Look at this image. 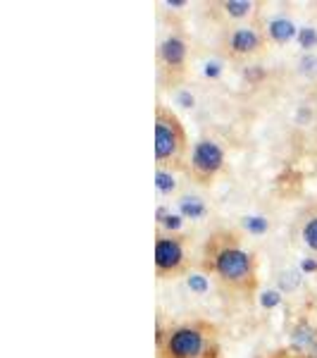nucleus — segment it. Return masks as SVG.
I'll return each mask as SVG.
<instances>
[{"label":"nucleus","instance_id":"nucleus-20","mask_svg":"<svg viewBox=\"0 0 317 358\" xmlns=\"http://www.w3.org/2000/svg\"><path fill=\"white\" fill-rule=\"evenodd\" d=\"M189 3H184V0H167L165 8H186Z\"/></svg>","mask_w":317,"mask_h":358},{"label":"nucleus","instance_id":"nucleus-9","mask_svg":"<svg viewBox=\"0 0 317 358\" xmlns=\"http://www.w3.org/2000/svg\"><path fill=\"white\" fill-rule=\"evenodd\" d=\"M298 239L308 251L317 253V203L305 208V213L298 217Z\"/></svg>","mask_w":317,"mask_h":358},{"label":"nucleus","instance_id":"nucleus-8","mask_svg":"<svg viewBox=\"0 0 317 358\" xmlns=\"http://www.w3.org/2000/svg\"><path fill=\"white\" fill-rule=\"evenodd\" d=\"M263 31H265V36H267L270 43L286 45V43H291L293 38H298V31H301V29L296 27V22H293L291 17L274 15L267 20V24H265Z\"/></svg>","mask_w":317,"mask_h":358},{"label":"nucleus","instance_id":"nucleus-2","mask_svg":"<svg viewBox=\"0 0 317 358\" xmlns=\"http://www.w3.org/2000/svg\"><path fill=\"white\" fill-rule=\"evenodd\" d=\"M158 358H222L220 334L212 322H177L158 337Z\"/></svg>","mask_w":317,"mask_h":358},{"label":"nucleus","instance_id":"nucleus-11","mask_svg":"<svg viewBox=\"0 0 317 358\" xmlns=\"http://www.w3.org/2000/svg\"><path fill=\"white\" fill-rule=\"evenodd\" d=\"M177 210H179V215L184 217V220H203V217L207 215L205 201L200 199V196H193V194L179 196V201H177Z\"/></svg>","mask_w":317,"mask_h":358},{"label":"nucleus","instance_id":"nucleus-7","mask_svg":"<svg viewBox=\"0 0 317 358\" xmlns=\"http://www.w3.org/2000/svg\"><path fill=\"white\" fill-rule=\"evenodd\" d=\"M189 65V43L184 41L179 34H170L158 45V67L160 77L165 82L175 84L186 74Z\"/></svg>","mask_w":317,"mask_h":358},{"label":"nucleus","instance_id":"nucleus-16","mask_svg":"<svg viewBox=\"0 0 317 358\" xmlns=\"http://www.w3.org/2000/svg\"><path fill=\"white\" fill-rule=\"evenodd\" d=\"M298 72L305 74V77H317V55L305 53L301 60H298Z\"/></svg>","mask_w":317,"mask_h":358},{"label":"nucleus","instance_id":"nucleus-14","mask_svg":"<svg viewBox=\"0 0 317 358\" xmlns=\"http://www.w3.org/2000/svg\"><path fill=\"white\" fill-rule=\"evenodd\" d=\"M186 285H189V289L196 292V294H205L207 289H210V277H207V275L189 273L186 275Z\"/></svg>","mask_w":317,"mask_h":358},{"label":"nucleus","instance_id":"nucleus-15","mask_svg":"<svg viewBox=\"0 0 317 358\" xmlns=\"http://www.w3.org/2000/svg\"><path fill=\"white\" fill-rule=\"evenodd\" d=\"M298 41H301V48L305 53H310V50L317 45V29L315 27H303L301 31H298Z\"/></svg>","mask_w":317,"mask_h":358},{"label":"nucleus","instance_id":"nucleus-4","mask_svg":"<svg viewBox=\"0 0 317 358\" xmlns=\"http://www.w3.org/2000/svg\"><path fill=\"white\" fill-rule=\"evenodd\" d=\"M224 167H227V153L222 143L212 136L196 138L186 163V175L191 177V182L198 187H212L224 172Z\"/></svg>","mask_w":317,"mask_h":358},{"label":"nucleus","instance_id":"nucleus-1","mask_svg":"<svg viewBox=\"0 0 317 358\" xmlns=\"http://www.w3.org/2000/svg\"><path fill=\"white\" fill-rule=\"evenodd\" d=\"M203 273L210 277L222 299L232 303H251L258 294L256 253L234 229H215L205 239L200 256Z\"/></svg>","mask_w":317,"mask_h":358},{"label":"nucleus","instance_id":"nucleus-18","mask_svg":"<svg viewBox=\"0 0 317 358\" xmlns=\"http://www.w3.org/2000/svg\"><path fill=\"white\" fill-rule=\"evenodd\" d=\"M222 74V62H207L205 65V77L217 79Z\"/></svg>","mask_w":317,"mask_h":358},{"label":"nucleus","instance_id":"nucleus-19","mask_svg":"<svg viewBox=\"0 0 317 358\" xmlns=\"http://www.w3.org/2000/svg\"><path fill=\"white\" fill-rule=\"evenodd\" d=\"M177 101H179L182 108H193L196 98H193V94H189V91H182V94L177 96Z\"/></svg>","mask_w":317,"mask_h":358},{"label":"nucleus","instance_id":"nucleus-6","mask_svg":"<svg viewBox=\"0 0 317 358\" xmlns=\"http://www.w3.org/2000/svg\"><path fill=\"white\" fill-rule=\"evenodd\" d=\"M222 53L229 57V60L236 62H246L253 60L267 48V36H265L263 29L253 27V24H236L229 27L227 31L222 34Z\"/></svg>","mask_w":317,"mask_h":358},{"label":"nucleus","instance_id":"nucleus-3","mask_svg":"<svg viewBox=\"0 0 317 358\" xmlns=\"http://www.w3.org/2000/svg\"><path fill=\"white\" fill-rule=\"evenodd\" d=\"M189 134L186 127L172 108H155V167L184 170L189 163Z\"/></svg>","mask_w":317,"mask_h":358},{"label":"nucleus","instance_id":"nucleus-17","mask_svg":"<svg viewBox=\"0 0 317 358\" xmlns=\"http://www.w3.org/2000/svg\"><path fill=\"white\" fill-rule=\"evenodd\" d=\"M244 227L249 229L251 234H263V232H267V227H270V222L265 220V217H256V215H246L244 217Z\"/></svg>","mask_w":317,"mask_h":358},{"label":"nucleus","instance_id":"nucleus-10","mask_svg":"<svg viewBox=\"0 0 317 358\" xmlns=\"http://www.w3.org/2000/svg\"><path fill=\"white\" fill-rule=\"evenodd\" d=\"M215 8L220 10L222 17H227V20L246 22L256 15L258 3H253V0H222V3H217Z\"/></svg>","mask_w":317,"mask_h":358},{"label":"nucleus","instance_id":"nucleus-12","mask_svg":"<svg viewBox=\"0 0 317 358\" xmlns=\"http://www.w3.org/2000/svg\"><path fill=\"white\" fill-rule=\"evenodd\" d=\"M179 177H177V170H167V167H155V189L163 199H170V196L179 194Z\"/></svg>","mask_w":317,"mask_h":358},{"label":"nucleus","instance_id":"nucleus-13","mask_svg":"<svg viewBox=\"0 0 317 358\" xmlns=\"http://www.w3.org/2000/svg\"><path fill=\"white\" fill-rule=\"evenodd\" d=\"M182 227H184V217L179 215V210H172V208L165 206L158 208V232L179 234Z\"/></svg>","mask_w":317,"mask_h":358},{"label":"nucleus","instance_id":"nucleus-5","mask_svg":"<svg viewBox=\"0 0 317 358\" xmlns=\"http://www.w3.org/2000/svg\"><path fill=\"white\" fill-rule=\"evenodd\" d=\"M155 275L158 280H175V277L189 275V251L182 234H155Z\"/></svg>","mask_w":317,"mask_h":358}]
</instances>
